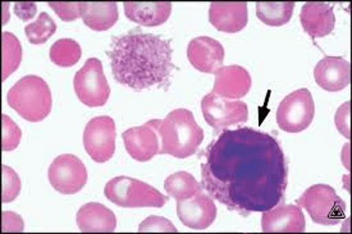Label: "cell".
Instances as JSON below:
<instances>
[{
  "label": "cell",
  "mask_w": 352,
  "mask_h": 234,
  "mask_svg": "<svg viewBox=\"0 0 352 234\" xmlns=\"http://www.w3.org/2000/svg\"><path fill=\"white\" fill-rule=\"evenodd\" d=\"M107 54L114 80L135 91L155 86L168 90L172 72L176 69L170 40L140 30L111 38Z\"/></svg>",
  "instance_id": "7a4b0ae2"
},
{
  "label": "cell",
  "mask_w": 352,
  "mask_h": 234,
  "mask_svg": "<svg viewBox=\"0 0 352 234\" xmlns=\"http://www.w3.org/2000/svg\"><path fill=\"white\" fill-rule=\"evenodd\" d=\"M300 21L307 35L313 38H325L336 26L333 5L324 1H307L304 4Z\"/></svg>",
  "instance_id": "ac0fdd59"
},
{
  "label": "cell",
  "mask_w": 352,
  "mask_h": 234,
  "mask_svg": "<svg viewBox=\"0 0 352 234\" xmlns=\"http://www.w3.org/2000/svg\"><path fill=\"white\" fill-rule=\"evenodd\" d=\"M3 192L1 200L4 204H10L19 197L21 192V179L13 169L3 165Z\"/></svg>",
  "instance_id": "f1b7e54d"
},
{
  "label": "cell",
  "mask_w": 352,
  "mask_h": 234,
  "mask_svg": "<svg viewBox=\"0 0 352 234\" xmlns=\"http://www.w3.org/2000/svg\"><path fill=\"white\" fill-rule=\"evenodd\" d=\"M187 58L195 69L214 75L224 60V47L222 44L209 36L195 38L187 47Z\"/></svg>",
  "instance_id": "5bb4252c"
},
{
  "label": "cell",
  "mask_w": 352,
  "mask_h": 234,
  "mask_svg": "<svg viewBox=\"0 0 352 234\" xmlns=\"http://www.w3.org/2000/svg\"><path fill=\"white\" fill-rule=\"evenodd\" d=\"M7 103L28 122L44 121L52 112L53 97L47 82L37 75H25L13 84Z\"/></svg>",
  "instance_id": "277c9868"
},
{
  "label": "cell",
  "mask_w": 352,
  "mask_h": 234,
  "mask_svg": "<svg viewBox=\"0 0 352 234\" xmlns=\"http://www.w3.org/2000/svg\"><path fill=\"white\" fill-rule=\"evenodd\" d=\"M316 115L313 95L307 89H300L287 95L277 109V124L282 131L298 133L310 127Z\"/></svg>",
  "instance_id": "ba28073f"
},
{
  "label": "cell",
  "mask_w": 352,
  "mask_h": 234,
  "mask_svg": "<svg viewBox=\"0 0 352 234\" xmlns=\"http://www.w3.org/2000/svg\"><path fill=\"white\" fill-rule=\"evenodd\" d=\"M104 195L111 204L127 209L163 207L168 201V197L159 192L157 188L126 176L111 179L105 185Z\"/></svg>",
  "instance_id": "5b68a950"
},
{
  "label": "cell",
  "mask_w": 352,
  "mask_h": 234,
  "mask_svg": "<svg viewBox=\"0 0 352 234\" xmlns=\"http://www.w3.org/2000/svg\"><path fill=\"white\" fill-rule=\"evenodd\" d=\"M76 222L82 233H111L117 228L116 214L99 202L80 207Z\"/></svg>",
  "instance_id": "44dd1931"
},
{
  "label": "cell",
  "mask_w": 352,
  "mask_h": 234,
  "mask_svg": "<svg viewBox=\"0 0 352 234\" xmlns=\"http://www.w3.org/2000/svg\"><path fill=\"white\" fill-rule=\"evenodd\" d=\"M314 78L325 91H342L351 82V65L342 56H325L316 65Z\"/></svg>",
  "instance_id": "2e32d148"
},
{
  "label": "cell",
  "mask_w": 352,
  "mask_h": 234,
  "mask_svg": "<svg viewBox=\"0 0 352 234\" xmlns=\"http://www.w3.org/2000/svg\"><path fill=\"white\" fill-rule=\"evenodd\" d=\"M25 224L21 216L4 211L3 213V232H23Z\"/></svg>",
  "instance_id": "d6a6232c"
},
{
  "label": "cell",
  "mask_w": 352,
  "mask_h": 234,
  "mask_svg": "<svg viewBox=\"0 0 352 234\" xmlns=\"http://www.w3.org/2000/svg\"><path fill=\"white\" fill-rule=\"evenodd\" d=\"M201 110L205 122L215 132L226 131L228 127L248 122L249 119L248 104L226 99L213 93L203 97Z\"/></svg>",
  "instance_id": "9c48e42d"
},
{
  "label": "cell",
  "mask_w": 352,
  "mask_h": 234,
  "mask_svg": "<svg viewBox=\"0 0 352 234\" xmlns=\"http://www.w3.org/2000/svg\"><path fill=\"white\" fill-rule=\"evenodd\" d=\"M122 139L129 155L140 163L148 161L160 152L158 132L148 122L123 132Z\"/></svg>",
  "instance_id": "9a60e30c"
},
{
  "label": "cell",
  "mask_w": 352,
  "mask_h": 234,
  "mask_svg": "<svg viewBox=\"0 0 352 234\" xmlns=\"http://www.w3.org/2000/svg\"><path fill=\"white\" fill-rule=\"evenodd\" d=\"M201 186L242 216L283 201L288 185L285 152L272 134L250 127L226 130L206 148Z\"/></svg>",
  "instance_id": "6da1fadb"
},
{
  "label": "cell",
  "mask_w": 352,
  "mask_h": 234,
  "mask_svg": "<svg viewBox=\"0 0 352 234\" xmlns=\"http://www.w3.org/2000/svg\"><path fill=\"white\" fill-rule=\"evenodd\" d=\"M49 7L54 10L56 16L65 22H72L81 19L82 14V1L68 3V1H50Z\"/></svg>",
  "instance_id": "f546056e"
},
{
  "label": "cell",
  "mask_w": 352,
  "mask_h": 234,
  "mask_svg": "<svg viewBox=\"0 0 352 234\" xmlns=\"http://www.w3.org/2000/svg\"><path fill=\"white\" fill-rule=\"evenodd\" d=\"M214 75L213 94L231 100H240L251 90V75L243 67H221Z\"/></svg>",
  "instance_id": "d6986e66"
},
{
  "label": "cell",
  "mask_w": 352,
  "mask_h": 234,
  "mask_svg": "<svg viewBox=\"0 0 352 234\" xmlns=\"http://www.w3.org/2000/svg\"><path fill=\"white\" fill-rule=\"evenodd\" d=\"M116 139V123L108 115L93 118L85 127V150L96 163H107L113 158Z\"/></svg>",
  "instance_id": "8fae6325"
},
{
  "label": "cell",
  "mask_w": 352,
  "mask_h": 234,
  "mask_svg": "<svg viewBox=\"0 0 352 234\" xmlns=\"http://www.w3.org/2000/svg\"><path fill=\"white\" fill-rule=\"evenodd\" d=\"M3 133H1V149L3 151H13L19 148L22 139V131L7 114L1 117Z\"/></svg>",
  "instance_id": "83f0119b"
},
{
  "label": "cell",
  "mask_w": 352,
  "mask_h": 234,
  "mask_svg": "<svg viewBox=\"0 0 352 234\" xmlns=\"http://www.w3.org/2000/svg\"><path fill=\"white\" fill-rule=\"evenodd\" d=\"M305 216L301 207L278 204L263 211L261 229L264 233H304Z\"/></svg>",
  "instance_id": "4fadbf2b"
},
{
  "label": "cell",
  "mask_w": 352,
  "mask_h": 234,
  "mask_svg": "<svg viewBox=\"0 0 352 234\" xmlns=\"http://www.w3.org/2000/svg\"><path fill=\"white\" fill-rule=\"evenodd\" d=\"M148 123L158 132L160 155L190 158L204 140V131L195 121L194 114L184 108L172 110L164 119H151Z\"/></svg>",
  "instance_id": "3957f363"
},
{
  "label": "cell",
  "mask_w": 352,
  "mask_h": 234,
  "mask_svg": "<svg viewBox=\"0 0 352 234\" xmlns=\"http://www.w3.org/2000/svg\"><path fill=\"white\" fill-rule=\"evenodd\" d=\"M22 62V47L19 38L10 32H3V72L1 80L6 81L19 69Z\"/></svg>",
  "instance_id": "484cf974"
},
{
  "label": "cell",
  "mask_w": 352,
  "mask_h": 234,
  "mask_svg": "<svg viewBox=\"0 0 352 234\" xmlns=\"http://www.w3.org/2000/svg\"><path fill=\"white\" fill-rule=\"evenodd\" d=\"M334 122L338 132L346 139H350V103H346L338 108L334 117Z\"/></svg>",
  "instance_id": "1f68e13d"
},
{
  "label": "cell",
  "mask_w": 352,
  "mask_h": 234,
  "mask_svg": "<svg viewBox=\"0 0 352 234\" xmlns=\"http://www.w3.org/2000/svg\"><path fill=\"white\" fill-rule=\"evenodd\" d=\"M82 56V49L72 38H60L56 41L49 51L52 63L56 66L69 68L77 65Z\"/></svg>",
  "instance_id": "d4e9b609"
},
{
  "label": "cell",
  "mask_w": 352,
  "mask_h": 234,
  "mask_svg": "<svg viewBox=\"0 0 352 234\" xmlns=\"http://www.w3.org/2000/svg\"><path fill=\"white\" fill-rule=\"evenodd\" d=\"M74 87L78 100L89 108L104 106L111 96V87L98 58L86 60L85 66L74 75Z\"/></svg>",
  "instance_id": "52a82bcc"
},
{
  "label": "cell",
  "mask_w": 352,
  "mask_h": 234,
  "mask_svg": "<svg viewBox=\"0 0 352 234\" xmlns=\"http://www.w3.org/2000/svg\"><path fill=\"white\" fill-rule=\"evenodd\" d=\"M47 178L52 187L63 195H74L87 183V169L82 160L72 154L59 155L50 164Z\"/></svg>",
  "instance_id": "30bf717a"
},
{
  "label": "cell",
  "mask_w": 352,
  "mask_h": 234,
  "mask_svg": "<svg viewBox=\"0 0 352 234\" xmlns=\"http://www.w3.org/2000/svg\"><path fill=\"white\" fill-rule=\"evenodd\" d=\"M14 12L22 21H28L32 19L36 13V4L35 3H17L14 7Z\"/></svg>",
  "instance_id": "836d02e7"
},
{
  "label": "cell",
  "mask_w": 352,
  "mask_h": 234,
  "mask_svg": "<svg viewBox=\"0 0 352 234\" xmlns=\"http://www.w3.org/2000/svg\"><path fill=\"white\" fill-rule=\"evenodd\" d=\"M56 25L54 19L45 12L40 13L35 22L30 23L25 27V34L28 36V41L34 45L45 44L47 40L56 34Z\"/></svg>",
  "instance_id": "4316f807"
},
{
  "label": "cell",
  "mask_w": 352,
  "mask_h": 234,
  "mask_svg": "<svg viewBox=\"0 0 352 234\" xmlns=\"http://www.w3.org/2000/svg\"><path fill=\"white\" fill-rule=\"evenodd\" d=\"M176 209L181 223L195 231H204L217 219V207L213 197L206 195L204 189L199 191L191 198L177 200Z\"/></svg>",
  "instance_id": "7c38bea8"
},
{
  "label": "cell",
  "mask_w": 352,
  "mask_h": 234,
  "mask_svg": "<svg viewBox=\"0 0 352 234\" xmlns=\"http://www.w3.org/2000/svg\"><path fill=\"white\" fill-rule=\"evenodd\" d=\"M81 19L94 31H107L120 19L116 1H82Z\"/></svg>",
  "instance_id": "7402d4cb"
},
{
  "label": "cell",
  "mask_w": 352,
  "mask_h": 234,
  "mask_svg": "<svg viewBox=\"0 0 352 234\" xmlns=\"http://www.w3.org/2000/svg\"><path fill=\"white\" fill-rule=\"evenodd\" d=\"M126 17L145 27H157L167 22L172 13L170 1H124Z\"/></svg>",
  "instance_id": "ffe728a7"
},
{
  "label": "cell",
  "mask_w": 352,
  "mask_h": 234,
  "mask_svg": "<svg viewBox=\"0 0 352 234\" xmlns=\"http://www.w3.org/2000/svg\"><path fill=\"white\" fill-rule=\"evenodd\" d=\"M140 233H150V232H162V233H177L176 226L173 223L163 216L151 215L146 218L139 225Z\"/></svg>",
  "instance_id": "4dcf8cb0"
},
{
  "label": "cell",
  "mask_w": 352,
  "mask_h": 234,
  "mask_svg": "<svg viewBox=\"0 0 352 234\" xmlns=\"http://www.w3.org/2000/svg\"><path fill=\"white\" fill-rule=\"evenodd\" d=\"M164 188L168 195L176 200H185L194 197L199 191L204 189L195 179L192 174L187 172H177L164 180Z\"/></svg>",
  "instance_id": "cb8c5ba5"
},
{
  "label": "cell",
  "mask_w": 352,
  "mask_h": 234,
  "mask_svg": "<svg viewBox=\"0 0 352 234\" xmlns=\"http://www.w3.org/2000/svg\"><path fill=\"white\" fill-rule=\"evenodd\" d=\"M209 21L218 31L236 34L246 27L249 14L246 1H213Z\"/></svg>",
  "instance_id": "e0dca14e"
},
{
  "label": "cell",
  "mask_w": 352,
  "mask_h": 234,
  "mask_svg": "<svg viewBox=\"0 0 352 234\" xmlns=\"http://www.w3.org/2000/svg\"><path fill=\"white\" fill-rule=\"evenodd\" d=\"M296 204L304 207L316 224L337 225L346 218V202L328 185H314L298 197Z\"/></svg>",
  "instance_id": "8992f818"
},
{
  "label": "cell",
  "mask_w": 352,
  "mask_h": 234,
  "mask_svg": "<svg viewBox=\"0 0 352 234\" xmlns=\"http://www.w3.org/2000/svg\"><path fill=\"white\" fill-rule=\"evenodd\" d=\"M295 5L294 1H258L256 16L272 27L285 26L292 19Z\"/></svg>",
  "instance_id": "603a6c76"
}]
</instances>
